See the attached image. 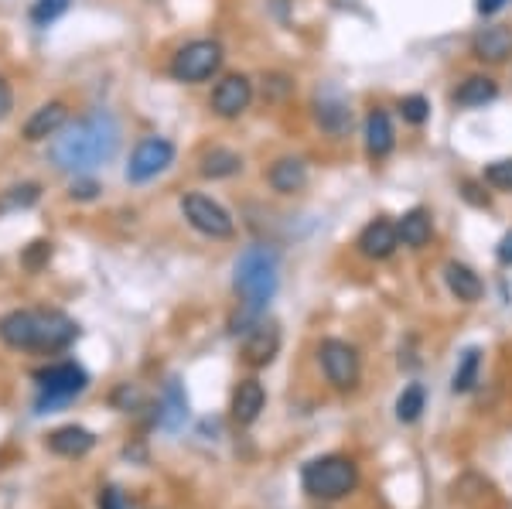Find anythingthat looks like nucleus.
<instances>
[{
  "instance_id": "35",
  "label": "nucleus",
  "mask_w": 512,
  "mask_h": 509,
  "mask_svg": "<svg viewBox=\"0 0 512 509\" xmlns=\"http://www.w3.org/2000/svg\"><path fill=\"white\" fill-rule=\"evenodd\" d=\"M69 195L76 202H93L96 195H99V182H96V178H89V175H76V182H72Z\"/></svg>"
},
{
  "instance_id": "7",
  "label": "nucleus",
  "mask_w": 512,
  "mask_h": 509,
  "mask_svg": "<svg viewBox=\"0 0 512 509\" xmlns=\"http://www.w3.org/2000/svg\"><path fill=\"white\" fill-rule=\"evenodd\" d=\"M175 164V144L168 137H144L134 154H130V164H127V182L130 185H147L154 182L158 175Z\"/></svg>"
},
{
  "instance_id": "2",
  "label": "nucleus",
  "mask_w": 512,
  "mask_h": 509,
  "mask_svg": "<svg viewBox=\"0 0 512 509\" xmlns=\"http://www.w3.org/2000/svg\"><path fill=\"white\" fill-rule=\"evenodd\" d=\"M117 147H120V123L113 120L110 113L96 110V113H89V117L72 123L62 137H55L52 161L59 171L86 175V171L99 168V164L113 161Z\"/></svg>"
},
{
  "instance_id": "15",
  "label": "nucleus",
  "mask_w": 512,
  "mask_h": 509,
  "mask_svg": "<svg viewBox=\"0 0 512 509\" xmlns=\"http://www.w3.org/2000/svg\"><path fill=\"white\" fill-rule=\"evenodd\" d=\"M315 120L321 130L328 134L342 137L345 130L352 127V110H349V100H345L338 89H325V93L315 96Z\"/></svg>"
},
{
  "instance_id": "10",
  "label": "nucleus",
  "mask_w": 512,
  "mask_h": 509,
  "mask_svg": "<svg viewBox=\"0 0 512 509\" xmlns=\"http://www.w3.org/2000/svg\"><path fill=\"white\" fill-rule=\"evenodd\" d=\"M0 342L18 352H38V311H7L0 318Z\"/></svg>"
},
{
  "instance_id": "8",
  "label": "nucleus",
  "mask_w": 512,
  "mask_h": 509,
  "mask_svg": "<svg viewBox=\"0 0 512 509\" xmlns=\"http://www.w3.org/2000/svg\"><path fill=\"white\" fill-rule=\"evenodd\" d=\"M318 359H321V369H325L328 383L335 390H352L362 376V363H359V352L355 346L342 339H325L318 346Z\"/></svg>"
},
{
  "instance_id": "25",
  "label": "nucleus",
  "mask_w": 512,
  "mask_h": 509,
  "mask_svg": "<svg viewBox=\"0 0 512 509\" xmlns=\"http://www.w3.org/2000/svg\"><path fill=\"white\" fill-rule=\"evenodd\" d=\"M188 417V397L185 390H181L178 380H171L168 387H164V397L158 404V424L164 431H178L181 424H185Z\"/></svg>"
},
{
  "instance_id": "30",
  "label": "nucleus",
  "mask_w": 512,
  "mask_h": 509,
  "mask_svg": "<svg viewBox=\"0 0 512 509\" xmlns=\"http://www.w3.org/2000/svg\"><path fill=\"white\" fill-rule=\"evenodd\" d=\"M400 117L407 123H414V127H424L427 120H431V100L420 93H410L400 100Z\"/></svg>"
},
{
  "instance_id": "1",
  "label": "nucleus",
  "mask_w": 512,
  "mask_h": 509,
  "mask_svg": "<svg viewBox=\"0 0 512 509\" xmlns=\"http://www.w3.org/2000/svg\"><path fill=\"white\" fill-rule=\"evenodd\" d=\"M280 284V260L270 246H250L243 250V257L236 260L233 274V291L239 298V308L229 322V332L246 335L250 328L267 315V305L274 301Z\"/></svg>"
},
{
  "instance_id": "18",
  "label": "nucleus",
  "mask_w": 512,
  "mask_h": 509,
  "mask_svg": "<svg viewBox=\"0 0 512 509\" xmlns=\"http://www.w3.org/2000/svg\"><path fill=\"white\" fill-rule=\"evenodd\" d=\"M472 55L478 62H506L512 55V31L495 24V28H482L472 38Z\"/></svg>"
},
{
  "instance_id": "24",
  "label": "nucleus",
  "mask_w": 512,
  "mask_h": 509,
  "mask_svg": "<svg viewBox=\"0 0 512 509\" xmlns=\"http://www.w3.org/2000/svg\"><path fill=\"white\" fill-rule=\"evenodd\" d=\"M198 171H202V178H212V182L233 178L243 171V158L236 151H229V147H212V151H205L198 158Z\"/></svg>"
},
{
  "instance_id": "31",
  "label": "nucleus",
  "mask_w": 512,
  "mask_h": 509,
  "mask_svg": "<svg viewBox=\"0 0 512 509\" xmlns=\"http://www.w3.org/2000/svg\"><path fill=\"white\" fill-rule=\"evenodd\" d=\"M48 260H52V243H48V240H35V243H28L21 250V267L28 270V274H38V270H45Z\"/></svg>"
},
{
  "instance_id": "11",
  "label": "nucleus",
  "mask_w": 512,
  "mask_h": 509,
  "mask_svg": "<svg viewBox=\"0 0 512 509\" xmlns=\"http://www.w3.org/2000/svg\"><path fill=\"white\" fill-rule=\"evenodd\" d=\"M79 339V325L62 311H38V352H62Z\"/></svg>"
},
{
  "instance_id": "36",
  "label": "nucleus",
  "mask_w": 512,
  "mask_h": 509,
  "mask_svg": "<svg viewBox=\"0 0 512 509\" xmlns=\"http://www.w3.org/2000/svg\"><path fill=\"white\" fill-rule=\"evenodd\" d=\"M113 407H120V410H137L140 407V390L137 387H130V383H123V387L113 393Z\"/></svg>"
},
{
  "instance_id": "32",
  "label": "nucleus",
  "mask_w": 512,
  "mask_h": 509,
  "mask_svg": "<svg viewBox=\"0 0 512 509\" xmlns=\"http://www.w3.org/2000/svg\"><path fill=\"white\" fill-rule=\"evenodd\" d=\"M485 185L499 188V192H512V158L492 161L489 168H485Z\"/></svg>"
},
{
  "instance_id": "16",
  "label": "nucleus",
  "mask_w": 512,
  "mask_h": 509,
  "mask_svg": "<svg viewBox=\"0 0 512 509\" xmlns=\"http://www.w3.org/2000/svg\"><path fill=\"white\" fill-rule=\"evenodd\" d=\"M263 404H267V390H263L260 380H253V376H250V380L236 383L229 410H233V421L239 424V428H250L256 417L263 414Z\"/></svg>"
},
{
  "instance_id": "19",
  "label": "nucleus",
  "mask_w": 512,
  "mask_h": 509,
  "mask_svg": "<svg viewBox=\"0 0 512 509\" xmlns=\"http://www.w3.org/2000/svg\"><path fill=\"white\" fill-rule=\"evenodd\" d=\"M267 182L277 195H294L308 185V164L301 158H277L267 171Z\"/></svg>"
},
{
  "instance_id": "22",
  "label": "nucleus",
  "mask_w": 512,
  "mask_h": 509,
  "mask_svg": "<svg viewBox=\"0 0 512 509\" xmlns=\"http://www.w3.org/2000/svg\"><path fill=\"white\" fill-rule=\"evenodd\" d=\"M495 96H499V82L492 76H468L458 89H454L451 100H454V106H461V110H475V106L492 103Z\"/></svg>"
},
{
  "instance_id": "14",
  "label": "nucleus",
  "mask_w": 512,
  "mask_h": 509,
  "mask_svg": "<svg viewBox=\"0 0 512 509\" xmlns=\"http://www.w3.org/2000/svg\"><path fill=\"white\" fill-rule=\"evenodd\" d=\"M65 123H69V106H65L62 100L38 106V110L24 120V141L41 144V141H48V137H59Z\"/></svg>"
},
{
  "instance_id": "20",
  "label": "nucleus",
  "mask_w": 512,
  "mask_h": 509,
  "mask_svg": "<svg viewBox=\"0 0 512 509\" xmlns=\"http://www.w3.org/2000/svg\"><path fill=\"white\" fill-rule=\"evenodd\" d=\"M93 445H96V434L79 428V424H65V428L48 434V448L62 458H82L93 451Z\"/></svg>"
},
{
  "instance_id": "21",
  "label": "nucleus",
  "mask_w": 512,
  "mask_h": 509,
  "mask_svg": "<svg viewBox=\"0 0 512 509\" xmlns=\"http://www.w3.org/2000/svg\"><path fill=\"white\" fill-rule=\"evenodd\" d=\"M396 233H400V243L410 246V250H420V246H427V243H431V236H434L431 212H427L424 205H414V209L400 216V223H396Z\"/></svg>"
},
{
  "instance_id": "34",
  "label": "nucleus",
  "mask_w": 512,
  "mask_h": 509,
  "mask_svg": "<svg viewBox=\"0 0 512 509\" xmlns=\"http://www.w3.org/2000/svg\"><path fill=\"white\" fill-rule=\"evenodd\" d=\"M96 506H99V509H137V506H134V499H130L127 492H123L120 486H106V489H99Z\"/></svg>"
},
{
  "instance_id": "40",
  "label": "nucleus",
  "mask_w": 512,
  "mask_h": 509,
  "mask_svg": "<svg viewBox=\"0 0 512 509\" xmlns=\"http://www.w3.org/2000/svg\"><path fill=\"white\" fill-rule=\"evenodd\" d=\"M506 4H509V0H478V4H475V11L482 14V18H492V14H499Z\"/></svg>"
},
{
  "instance_id": "5",
  "label": "nucleus",
  "mask_w": 512,
  "mask_h": 509,
  "mask_svg": "<svg viewBox=\"0 0 512 509\" xmlns=\"http://www.w3.org/2000/svg\"><path fill=\"white\" fill-rule=\"evenodd\" d=\"M222 45L216 38H195L188 45H181L171 59V79L175 82H185V86H195V82H205L212 79L216 72L222 69Z\"/></svg>"
},
{
  "instance_id": "13",
  "label": "nucleus",
  "mask_w": 512,
  "mask_h": 509,
  "mask_svg": "<svg viewBox=\"0 0 512 509\" xmlns=\"http://www.w3.org/2000/svg\"><path fill=\"white\" fill-rule=\"evenodd\" d=\"M355 246H359V253L366 260H390L396 253V246H400V233H396V223H390V219H373V223L362 226L359 240H355Z\"/></svg>"
},
{
  "instance_id": "26",
  "label": "nucleus",
  "mask_w": 512,
  "mask_h": 509,
  "mask_svg": "<svg viewBox=\"0 0 512 509\" xmlns=\"http://www.w3.org/2000/svg\"><path fill=\"white\" fill-rule=\"evenodd\" d=\"M41 199V185L38 182H21L0 192V216H11V212H24L31 209Z\"/></svg>"
},
{
  "instance_id": "6",
  "label": "nucleus",
  "mask_w": 512,
  "mask_h": 509,
  "mask_svg": "<svg viewBox=\"0 0 512 509\" xmlns=\"http://www.w3.org/2000/svg\"><path fill=\"white\" fill-rule=\"evenodd\" d=\"M181 216L188 219V226L198 229L202 236H209V240H233L236 236L233 216L216 199H209L202 192H188L181 199Z\"/></svg>"
},
{
  "instance_id": "27",
  "label": "nucleus",
  "mask_w": 512,
  "mask_h": 509,
  "mask_svg": "<svg viewBox=\"0 0 512 509\" xmlns=\"http://www.w3.org/2000/svg\"><path fill=\"white\" fill-rule=\"evenodd\" d=\"M478 369H482V349H465L461 352V359H458V369H454V376H451V390L454 393H468V390H475V383H478Z\"/></svg>"
},
{
  "instance_id": "23",
  "label": "nucleus",
  "mask_w": 512,
  "mask_h": 509,
  "mask_svg": "<svg viewBox=\"0 0 512 509\" xmlns=\"http://www.w3.org/2000/svg\"><path fill=\"white\" fill-rule=\"evenodd\" d=\"M444 281H448L454 298L465 301V305H472V301H478V298H482V291H485L482 277H478L472 267L454 264V260H451L448 267H444Z\"/></svg>"
},
{
  "instance_id": "12",
  "label": "nucleus",
  "mask_w": 512,
  "mask_h": 509,
  "mask_svg": "<svg viewBox=\"0 0 512 509\" xmlns=\"http://www.w3.org/2000/svg\"><path fill=\"white\" fill-rule=\"evenodd\" d=\"M280 352V325L277 322H256L250 332H246V342H243V359L250 363L253 369H263L277 359Z\"/></svg>"
},
{
  "instance_id": "39",
  "label": "nucleus",
  "mask_w": 512,
  "mask_h": 509,
  "mask_svg": "<svg viewBox=\"0 0 512 509\" xmlns=\"http://www.w3.org/2000/svg\"><path fill=\"white\" fill-rule=\"evenodd\" d=\"M495 260H499L502 267H512V229L502 236L499 246H495Z\"/></svg>"
},
{
  "instance_id": "33",
  "label": "nucleus",
  "mask_w": 512,
  "mask_h": 509,
  "mask_svg": "<svg viewBox=\"0 0 512 509\" xmlns=\"http://www.w3.org/2000/svg\"><path fill=\"white\" fill-rule=\"evenodd\" d=\"M291 89H294V82L287 79L284 72H270V76L263 79V96H267V100H274V103L287 100V96H291Z\"/></svg>"
},
{
  "instance_id": "4",
  "label": "nucleus",
  "mask_w": 512,
  "mask_h": 509,
  "mask_svg": "<svg viewBox=\"0 0 512 509\" xmlns=\"http://www.w3.org/2000/svg\"><path fill=\"white\" fill-rule=\"evenodd\" d=\"M35 387V414H52L89 387V373L79 363H52L35 373Z\"/></svg>"
},
{
  "instance_id": "37",
  "label": "nucleus",
  "mask_w": 512,
  "mask_h": 509,
  "mask_svg": "<svg viewBox=\"0 0 512 509\" xmlns=\"http://www.w3.org/2000/svg\"><path fill=\"white\" fill-rule=\"evenodd\" d=\"M14 110V93H11V82H7L4 76H0V123H4L7 117H11Z\"/></svg>"
},
{
  "instance_id": "38",
  "label": "nucleus",
  "mask_w": 512,
  "mask_h": 509,
  "mask_svg": "<svg viewBox=\"0 0 512 509\" xmlns=\"http://www.w3.org/2000/svg\"><path fill=\"white\" fill-rule=\"evenodd\" d=\"M461 195H465V199L472 202V205H478V209H489V192L482 195V188H478L475 182H465V185H461Z\"/></svg>"
},
{
  "instance_id": "17",
  "label": "nucleus",
  "mask_w": 512,
  "mask_h": 509,
  "mask_svg": "<svg viewBox=\"0 0 512 509\" xmlns=\"http://www.w3.org/2000/svg\"><path fill=\"white\" fill-rule=\"evenodd\" d=\"M362 137H366V154L373 161H386L393 154L396 147V130H393V120L386 110H376L366 117V130H362Z\"/></svg>"
},
{
  "instance_id": "28",
  "label": "nucleus",
  "mask_w": 512,
  "mask_h": 509,
  "mask_svg": "<svg viewBox=\"0 0 512 509\" xmlns=\"http://www.w3.org/2000/svg\"><path fill=\"white\" fill-rule=\"evenodd\" d=\"M424 407H427L424 387H420V383H410V387L400 393V400H396V421H400V424H414V421H420Z\"/></svg>"
},
{
  "instance_id": "3",
  "label": "nucleus",
  "mask_w": 512,
  "mask_h": 509,
  "mask_svg": "<svg viewBox=\"0 0 512 509\" xmlns=\"http://www.w3.org/2000/svg\"><path fill=\"white\" fill-rule=\"evenodd\" d=\"M301 486L308 496L335 503V499H345L349 492H355V486H359V465L345 455L311 458V462L301 469Z\"/></svg>"
},
{
  "instance_id": "9",
  "label": "nucleus",
  "mask_w": 512,
  "mask_h": 509,
  "mask_svg": "<svg viewBox=\"0 0 512 509\" xmlns=\"http://www.w3.org/2000/svg\"><path fill=\"white\" fill-rule=\"evenodd\" d=\"M253 103V82L246 76H239V72H233V76H222L216 82V89H212V113L222 120H236L243 117L246 110H250Z\"/></svg>"
},
{
  "instance_id": "29",
  "label": "nucleus",
  "mask_w": 512,
  "mask_h": 509,
  "mask_svg": "<svg viewBox=\"0 0 512 509\" xmlns=\"http://www.w3.org/2000/svg\"><path fill=\"white\" fill-rule=\"evenodd\" d=\"M69 7H72V0H35V4H31V24H35V28H48V24L59 21Z\"/></svg>"
}]
</instances>
